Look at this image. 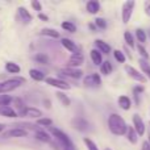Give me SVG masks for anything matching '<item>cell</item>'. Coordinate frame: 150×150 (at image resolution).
<instances>
[{
    "instance_id": "8992f818",
    "label": "cell",
    "mask_w": 150,
    "mask_h": 150,
    "mask_svg": "<svg viewBox=\"0 0 150 150\" xmlns=\"http://www.w3.org/2000/svg\"><path fill=\"white\" fill-rule=\"evenodd\" d=\"M83 84L86 87H99L100 86V76L99 74H91L83 79Z\"/></svg>"
},
{
    "instance_id": "cb8c5ba5",
    "label": "cell",
    "mask_w": 150,
    "mask_h": 150,
    "mask_svg": "<svg viewBox=\"0 0 150 150\" xmlns=\"http://www.w3.org/2000/svg\"><path fill=\"white\" fill-rule=\"evenodd\" d=\"M36 138L40 141H42V142H50V136L47 134V133L42 132V130H37L36 132Z\"/></svg>"
},
{
    "instance_id": "60d3db41",
    "label": "cell",
    "mask_w": 150,
    "mask_h": 150,
    "mask_svg": "<svg viewBox=\"0 0 150 150\" xmlns=\"http://www.w3.org/2000/svg\"><path fill=\"white\" fill-rule=\"evenodd\" d=\"M144 87H136L134 88V95H138V92H142Z\"/></svg>"
},
{
    "instance_id": "5b68a950",
    "label": "cell",
    "mask_w": 150,
    "mask_h": 150,
    "mask_svg": "<svg viewBox=\"0 0 150 150\" xmlns=\"http://www.w3.org/2000/svg\"><path fill=\"white\" fill-rule=\"evenodd\" d=\"M125 71H127V74L129 75L130 78H133V79L137 80V82H140V83H145L146 82V78L142 74H140V71H137L134 67H132V66L127 65L125 66Z\"/></svg>"
},
{
    "instance_id": "30bf717a",
    "label": "cell",
    "mask_w": 150,
    "mask_h": 150,
    "mask_svg": "<svg viewBox=\"0 0 150 150\" xmlns=\"http://www.w3.org/2000/svg\"><path fill=\"white\" fill-rule=\"evenodd\" d=\"M26 136V130L21 129V128H15V129H11L8 132H5L3 134V137L5 138H13V137H25Z\"/></svg>"
},
{
    "instance_id": "d6986e66",
    "label": "cell",
    "mask_w": 150,
    "mask_h": 150,
    "mask_svg": "<svg viewBox=\"0 0 150 150\" xmlns=\"http://www.w3.org/2000/svg\"><path fill=\"white\" fill-rule=\"evenodd\" d=\"M87 11L90 13H98L99 9H100V4H99V1H96V0H91V1L87 3Z\"/></svg>"
},
{
    "instance_id": "f6af8a7d",
    "label": "cell",
    "mask_w": 150,
    "mask_h": 150,
    "mask_svg": "<svg viewBox=\"0 0 150 150\" xmlns=\"http://www.w3.org/2000/svg\"><path fill=\"white\" fill-rule=\"evenodd\" d=\"M149 144H150V133H149Z\"/></svg>"
},
{
    "instance_id": "e575fe53",
    "label": "cell",
    "mask_w": 150,
    "mask_h": 150,
    "mask_svg": "<svg viewBox=\"0 0 150 150\" xmlns=\"http://www.w3.org/2000/svg\"><path fill=\"white\" fill-rule=\"evenodd\" d=\"M137 50H138V53L141 54V57H142V59H149V54H148V52H146V49L142 46V45H138L137 46Z\"/></svg>"
},
{
    "instance_id": "f1b7e54d",
    "label": "cell",
    "mask_w": 150,
    "mask_h": 150,
    "mask_svg": "<svg viewBox=\"0 0 150 150\" xmlns=\"http://www.w3.org/2000/svg\"><path fill=\"white\" fill-rule=\"evenodd\" d=\"M136 36H137V40L140 42H146V33H145V30H142V29H137L136 30Z\"/></svg>"
},
{
    "instance_id": "f35d334b",
    "label": "cell",
    "mask_w": 150,
    "mask_h": 150,
    "mask_svg": "<svg viewBox=\"0 0 150 150\" xmlns=\"http://www.w3.org/2000/svg\"><path fill=\"white\" fill-rule=\"evenodd\" d=\"M32 7H33L36 11H41L42 9V5L40 4L38 1H32Z\"/></svg>"
},
{
    "instance_id": "603a6c76",
    "label": "cell",
    "mask_w": 150,
    "mask_h": 150,
    "mask_svg": "<svg viewBox=\"0 0 150 150\" xmlns=\"http://www.w3.org/2000/svg\"><path fill=\"white\" fill-rule=\"evenodd\" d=\"M5 69H7V71L11 74H17V73H20V70H21L20 66L13 62H8L7 65H5Z\"/></svg>"
},
{
    "instance_id": "ac0fdd59",
    "label": "cell",
    "mask_w": 150,
    "mask_h": 150,
    "mask_svg": "<svg viewBox=\"0 0 150 150\" xmlns=\"http://www.w3.org/2000/svg\"><path fill=\"white\" fill-rule=\"evenodd\" d=\"M0 115L3 116H7V117H17V113L11 108L9 105H5V107H0Z\"/></svg>"
},
{
    "instance_id": "9a60e30c",
    "label": "cell",
    "mask_w": 150,
    "mask_h": 150,
    "mask_svg": "<svg viewBox=\"0 0 150 150\" xmlns=\"http://www.w3.org/2000/svg\"><path fill=\"white\" fill-rule=\"evenodd\" d=\"M41 111L37 108H32V107H26L25 112L23 113V116H26V117H40L41 116Z\"/></svg>"
},
{
    "instance_id": "3957f363",
    "label": "cell",
    "mask_w": 150,
    "mask_h": 150,
    "mask_svg": "<svg viewBox=\"0 0 150 150\" xmlns=\"http://www.w3.org/2000/svg\"><path fill=\"white\" fill-rule=\"evenodd\" d=\"M47 129L50 130V133H52L54 137H57L58 140L61 141V144H62V145L65 146L67 150L70 149V148H73V142L70 141V138L67 137V134H66L65 132H62V130L57 129V128H54V127H49Z\"/></svg>"
},
{
    "instance_id": "2e32d148",
    "label": "cell",
    "mask_w": 150,
    "mask_h": 150,
    "mask_svg": "<svg viewBox=\"0 0 150 150\" xmlns=\"http://www.w3.org/2000/svg\"><path fill=\"white\" fill-rule=\"evenodd\" d=\"M127 136H128V140H129V142H132V144H136V142H137L138 134H137V132H136L134 127H128Z\"/></svg>"
},
{
    "instance_id": "7bdbcfd3",
    "label": "cell",
    "mask_w": 150,
    "mask_h": 150,
    "mask_svg": "<svg viewBox=\"0 0 150 150\" xmlns=\"http://www.w3.org/2000/svg\"><path fill=\"white\" fill-rule=\"evenodd\" d=\"M38 17H40V18H42V20H45V21L47 20V17H46V16H45V15H42V13H40V15H38Z\"/></svg>"
},
{
    "instance_id": "74e56055",
    "label": "cell",
    "mask_w": 150,
    "mask_h": 150,
    "mask_svg": "<svg viewBox=\"0 0 150 150\" xmlns=\"http://www.w3.org/2000/svg\"><path fill=\"white\" fill-rule=\"evenodd\" d=\"M95 23H96V25H98L99 28H101V29H105L107 28V23H105V20H104V18L98 17L95 20Z\"/></svg>"
},
{
    "instance_id": "ba28073f",
    "label": "cell",
    "mask_w": 150,
    "mask_h": 150,
    "mask_svg": "<svg viewBox=\"0 0 150 150\" xmlns=\"http://www.w3.org/2000/svg\"><path fill=\"white\" fill-rule=\"evenodd\" d=\"M46 83L50 86H54L57 88H61V90H70V84L65 82V80H61V79H57V78H46Z\"/></svg>"
},
{
    "instance_id": "7a4b0ae2",
    "label": "cell",
    "mask_w": 150,
    "mask_h": 150,
    "mask_svg": "<svg viewBox=\"0 0 150 150\" xmlns=\"http://www.w3.org/2000/svg\"><path fill=\"white\" fill-rule=\"evenodd\" d=\"M25 80L23 78H12V79H8L5 82L0 83V93H7L11 91L16 90L18 86H21V83H24Z\"/></svg>"
},
{
    "instance_id": "e0dca14e",
    "label": "cell",
    "mask_w": 150,
    "mask_h": 150,
    "mask_svg": "<svg viewBox=\"0 0 150 150\" xmlns=\"http://www.w3.org/2000/svg\"><path fill=\"white\" fill-rule=\"evenodd\" d=\"M119 105L121 107L122 109H125V111H128V109L130 108V105H132V101H130V99L128 98V96H120L119 98Z\"/></svg>"
},
{
    "instance_id": "d6a6232c",
    "label": "cell",
    "mask_w": 150,
    "mask_h": 150,
    "mask_svg": "<svg viewBox=\"0 0 150 150\" xmlns=\"http://www.w3.org/2000/svg\"><path fill=\"white\" fill-rule=\"evenodd\" d=\"M12 100V98L8 95H0V105L1 107H5L9 104V101Z\"/></svg>"
},
{
    "instance_id": "4316f807",
    "label": "cell",
    "mask_w": 150,
    "mask_h": 150,
    "mask_svg": "<svg viewBox=\"0 0 150 150\" xmlns=\"http://www.w3.org/2000/svg\"><path fill=\"white\" fill-rule=\"evenodd\" d=\"M41 34H44V36H50V37H53V38H58V37H59V33H58V32H55L54 29H49V28L42 29Z\"/></svg>"
},
{
    "instance_id": "277c9868",
    "label": "cell",
    "mask_w": 150,
    "mask_h": 150,
    "mask_svg": "<svg viewBox=\"0 0 150 150\" xmlns=\"http://www.w3.org/2000/svg\"><path fill=\"white\" fill-rule=\"evenodd\" d=\"M134 5H136V3L133 0L124 3V5H122V21H124V24L129 23L130 17H132L133 9H134Z\"/></svg>"
},
{
    "instance_id": "d4e9b609",
    "label": "cell",
    "mask_w": 150,
    "mask_h": 150,
    "mask_svg": "<svg viewBox=\"0 0 150 150\" xmlns=\"http://www.w3.org/2000/svg\"><path fill=\"white\" fill-rule=\"evenodd\" d=\"M100 71H101V74H104V75H109L112 73V65H111V62L109 61H105V62H103V65H101V67H100Z\"/></svg>"
},
{
    "instance_id": "44dd1931",
    "label": "cell",
    "mask_w": 150,
    "mask_h": 150,
    "mask_svg": "<svg viewBox=\"0 0 150 150\" xmlns=\"http://www.w3.org/2000/svg\"><path fill=\"white\" fill-rule=\"evenodd\" d=\"M29 75H30L34 80H38V82H40V80H45V79H46V78H45V75L42 74L40 70H36V69H32V70L29 71Z\"/></svg>"
},
{
    "instance_id": "484cf974",
    "label": "cell",
    "mask_w": 150,
    "mask_h": 150,
    "mask_svg": "<svg viewBox=\"0 0 150 150\" xmlns=\"http://www.w3.org/2000/svg\"><path fill=\"white\" fill-rule=\"evenodd\" d=\"M140 67H141V70L144 71V74H146L148 75V78L150 79V65L148 62H146L145 59H140Z\"/></svg>"
},
{
    "instance_id": "6da1fadb",
    "label": "cell",
    "mask_w": 150,
    "mask_h": 150,
    "mask_svg": "<svg viewBox=\"0 0 150 150\" xmlns=\"http://www.w3.org/2000/svg\"><path fill=\"white\" fill-rule=\"evenodd\" d=\"M108 127H109V130L116 136H124L128 130V125L125 122V120L117 113H112L109 116Z\"/></svg>"
},
{
    "instance_id": "d590c367",
    "label": "cell",
    "mask_w": 150,
    "mask_h": 150,
    "mask_svg": "<svg viewBox=\"0 0 150 150\" xmlns=\"http://www.w3.org/2000/svg\"><path fill=\"white\" fill-rule=\"evenodd\" d=\"M84 144H86V146L88 148V150H99L98 148H96L95 142H93L92 140H90V138H84Z\"/></svg>"
},
{
    "instance_id": "52a82bcc",
    "label": "cell",
    "mask_w": 150,
    "mask_h": 150,
    "mask_svg": "<svg viewBox=\"0 0 150 150\" xmlns=\"http://www.w3.org/2000/svg\"><path fill=\"white\" fill-rule=\"evenodd\" d=\"M133 125H134V129L138 136L145 134V124L140 117V115H133Z\"/></svg>"
},
{
    "instance_id": "8fae6325",
    "label": "cell",
    "mask_w": 150,
    "mask_h": 150,
    "mask_svg": "<svg viewBox=\"0 0 150 150\" xmlns=\"http://www.w3.org/2000/svg\"><path fill=\"white\" fill-rule=\"evenodd\" d=\"M61 74L66 75V76H71V78H75V79H78V78H80L83 75L82 70H78V69H74V67H65L61 70Z\"/></svg>"
},
{
    "instance_id": "83f0119b",
    "label": "cell",
    "mask_w": 150,
    "mask_h": 150,
    "mask_svg": "<svg viewBox=\"0 0 150 150\" xmlns=\"http://www.w3.org/2000/svg\"><path fill=\"white\" fill-rule=\"evenodd\" d=\"M34 61L42 63V65H47V63H49V58H47V55H45V54H37L36 57H34Z\"/></svg>"
},
{
    "instance_id": "ee69618b",
    "label": "cell",
    "mask_w": 150,
    "mask_h": 150,
    "mask_svg": "<svg viewBox=\"0 0 150 150\" xmlns=\"http://www.w3.org/2000/svg\"><path fill=\"white\" fill-rule=\"evenodd\" d=\"M4 128H5V125H4V124H0V132H1V130L4 129Z\"/></svg>"
},
{
    "instance_id": "4fadbf2b",
    "label": "cell",
    "mask_w": 150,
    "mask_h": 150,
    "mask_svg": "<svg viewBox=\"0 0 150 150\" xmlns=\"http://www.w3.org/2000/svg\"><path fill=\"white\" fill-rule=\"evenodd\" d=\"M95 45L98 46L99 52L104 53V54H109V53H111V46H109L108 44H105L104 41H101V40H96Z\"/></svg>"
},
{
    "instance_id": "1f68e13d",
    "label": "cell",
    "mask_w": 150,
    "mask_h": 150,
    "mask_svg": "<svg viewBox=\"0 0 150 150\" xmlns=\"http://www.w3.org/2000/svg\"><path fill=\"white\" fill-rule=\"evenodd\" d=\"M113 55H115V58H116V61H119L120 63H124L125 62V55H124V53H121L120 50H115Z\"/></svg>"
},
{
    "instance_id": "9c48e42d",
    "label": "cell",
    "mask_w": 150,
    "mask_h": 150,
    "mask_svg": "<svg viewBox=\"0 0 150 150\" xmlns=\"http://www.w3.org/2000/svg\"><path fill=\"white\" fill-rule=\"evenodd\" d=\"M84 62V57H83V53H75V54H71V57L69 58V65L70 67H75V66H80Z\"/></svg>"
},
{
    "instance_id": "7402d4cb",
    "label": "cell",
    "mask_w": 150,
    "mask_h": 150,
    "mask_svg": "<svg viewBox=\"0 0 150 150\" xmlns=\"http://www.w3.org/2000/svg\"><path fill=\"white\" fill-rule=\"evenodd\" d=\"M18 15L23 17V20L25 21V23H30L32 21V15L25 9V8H23V7L18 8Z\"/></svg>"
},
{
    "instance_id": "5bb4252c",
    "label": "cell",
    "mask_w": 150,
    "mask_h": 150,
    "mask_svg": "<svg viewBox=\"0 0 150 150\" xmlns=\"http://www.w3.org/2000/svg\"><path fill=\"white\" fill-rule=\"evenodd\" d=\"M73 124H74V127L76 128L78 130H87L88 127H90V124H88L86 120H83V119H75L73 121Z\"/></svg>"
},
{
    "instance_id": "ab89813d",
    "label": "cell",
    "mask_w": 150,
    "mask_h": 150,
    "mask_svg": "<svg viewBox=\"0 0 150 150\" xmlns=\"http://www.w3.org/2000/svg\"><path fill=\"white\" fill-rule=\"evenodd\" d=\"M141 150H150V144H149V141H145V142L142 144V149Z\"/></svg>"
},
{
    "instance_id": "4dcf8cb0",
    "label": "cell",
    "mask_w": 150,
    "mask_h": 150,
    "mask_svg": "<svg viewBox=\"0 0 150 150\" xmlns=\"http://www.w3.org/2000/svg\"><path fill=\"white\" fill-rule=\"evenodd\" d=\"M124 38H125L127 44L129 45L130 47L134 46V40H133V36L130 34V32H125V33H124Z\"/></svg>"
},
{
    "instance_id": "8d00e7d4",
    "label": "cell",
    "mask_w": 150,
    "mask_h": 150,
    "mask_svg": "<svg viewBox=\"0 0 150 150\" xmlns=\"http://www.w3.org/2000/svg\"><path fill=\"white\" fill-rule=\"evenodd\" d=\"M57 96H58V99H59L61 101H63V104H65V105H69V104H70V100H69V98L65 95V93L58 92V93H57Z\"/></svg>"
},
{
    "instance_id": "f546056e",
    "label": "cell",
    "mask_w": 150,
    "mask_h": 150,
    "mask_svg": "<svg viewBox=\"0 0 150 150\" xmlns=\"http://www.w3.org/2000/svg\"><path fill=\"white\" fill-rule=\"evenodd\" d=\"M62 28L66 29V30H69V32H71V33H74V32L76 30V26H75L73 23H70V21H65V23L62 24Z\"/></svg>"
},
{
    "instance_id": "836d02e7",
    "label": "cell",
    "mask_w": 150,
    "mask_h": 150,
    "mask_svg": "<svg viewBox=\"0 0 150 150\" xmlns=\"http://www.w3.org/2000/svg\"><path fill=\"white\" fill-rule=\"evenodd\" d=\"M52 124H53V121H52V119H40L38 121H37V125H41V127H52Z\"/></svg>"
},
{
    "instance_id": "7dc6e473",
    "label": "cell",
    "mask_w": 150,
    "mask_h": 150,
    "mask_svg": "<svg viewBox=\"0 0 150 150\" xmlns=\"http://www.w3.org/2000/svg\"><path fill=\"white\" fill-rule=\"evenodd\" d=\"M66 150H67V149H66Z\"/></svg>"
},
{
    "instance_id": "b9f144b4",
    "label": "cell",
    "mask_w": 150,
    "mask_h": 150,
    "mask_svg": "<svg viewBox=\"0 0 150 150\" xmlns=\"http://www.w3.org/2000/svg\"><path fill=\"white\" fill-rule=\"evenodd\" d=\"M145 11H146V15L150 16V3H148L146 4V8H145Z\"/></svg>"
},
{
    "instance_id": "ffe728a7",
    "label": "cell",
    "mask_w": 150,
    "mask_h": 150,
    "mask_svg": "<svg viewBox=\"0 0 150 150\" xmlns=\"http://www.w3.org/2000/svg\"><path fill=\"white\" fill-rule=\"evenodd\" d=\"M90 55H91V59H92V62L95 63L96 66L101 65V53L99 52V50H91Z\"/></svg>"
},
{
    "instance_id": "bcb514c9",
    "label": "cell",
    "mask_w": 150,
    "mask_h": 150,
    "mask_svg": "<svg viewBox=\"0 0 150 150\" xmlns=\"http://www.w3.org/2000/svg\"><path fill=\"white\" fill-rule=\"evenodd\" d=\"M105 150H111V149H109V148H107V149H105Z\"/></svg>"
},
{
    "instance_id": "7c38bea8",
    "label": "cell",
    "mask_w": 150,
    "mask_h": 150,
    "mask_svg": "<svg viewBox=\"0 0 150 150\" xmlns=\"http://www.w3.org/2000/svg\"><path fill=\"white\" fill-rule=\"evenodd\" d=\"M61 44H62L63 46L69 50V52L73 53V54H75V53H79V49L76 47V45H75L73 41H70L69 38H62V40H61Z\"/></svg>"
}]
</instances>
